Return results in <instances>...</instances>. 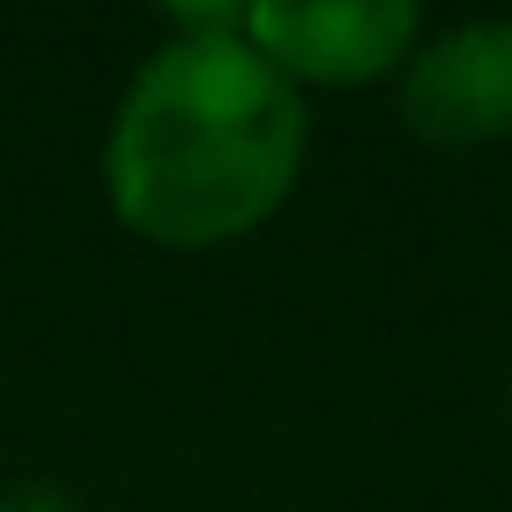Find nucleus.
<instances>
[{
  "mask_svg": "<svg viewBox=\"0 0 512 512\" xmlns=\"http://www.w3.org/2000/svg\"><path fill=\"white\" fill-rule=\"evenodd\" d=\"M302 92L246 36H169L106 141L113 211L162 246L253 232L302 169Z\"/></svg>",
  "mask_w": 512,
  "mask_h": 512,
  "instance_id": "f257e3e1",
  "label": "nucleus"
},
{
  "mask_svg": "<svg viewBox=\"0 0 512 512\" xmlns=\"http://www.w3.org/2000/svg\"><path fill=\"white\" fill-rule=\"evenodd\" d=\"M400 113L435 148H470L512 127V22H470L407 57Z\"/></svg>",
  "mask_w": 512,
  "mask_h": 512,
  "instance_id": "7ed1b4c3",
  "label": "nucleus"
},
{
  "mask_svg": "<svg viewBox=\"0 0 512 512\" xmlns=\"http://www.w3.org/2000/svg\"><path fill=\"white\" fill-rule=\"evenodd\" d=\"M421 15L414 0H260L246 8V43L295 85H358L414 57Z\"/></svg>",
  "mask_w": 512,
  "mask_h": 512,
  "instance_id": "f03ea898",
  "label": "nucleus"
}]
</instances>
